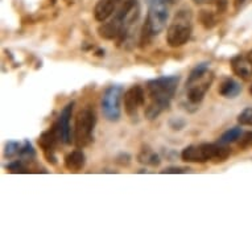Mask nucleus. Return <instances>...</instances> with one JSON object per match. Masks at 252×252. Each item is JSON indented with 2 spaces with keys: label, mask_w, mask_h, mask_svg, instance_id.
Returning <instances> with one entry per match:
<instances>
[{
  "label": "nucleus",
  "mask_w": 252,
  "mask_h": 252,
  "mask_svg": "<svg viewBox=\"0 0 252 252\" xmlns=\"http://www.w3.org/2000/svg\"><path fill=\"white\" fill-rule=\"evenodd\" d=\"M180 77L178 75H168L160 78L151 79L147 83V91L151 102L145 107V118L149 120L156 119L160 114L168 110L170 102L173 99L177 90Z\"/></svg>",
  "instance_id": "obj_1"
},
{
  "label": "nucleus",
  "mask_w": 252,
  "mask_h": 252,
  "mask_svg": "<svg viewBox=\"0 0 252 252\" xmlns=\"http://www.w3.org/2000/svg\"><path fill=\"white\" fill-rule=\"evenodd\" d=\"M170 0H153L149 5L147 20L143 27L141 44L148 42L157 34H160L165 29L168 17H169Z\"/></svg>",
  "instance_id": "obj_2"
},
{
  "label": "nucleus",
  "mask_w": 252,
  "mask_h": 252,
  "mask_svg": "<svg viewBox=\"0 0 252 252\" xmlns=\"http://www.w3.org/2000/svg\"><path fill=\"white\" fill-rule=\"evenodd\" d=\"M214 75L209 70V63L202 62L191 70L186 79V98L191 104H199L210 89Z\"/></svg>",
  "instance_id": "obj_3"
},
{
  "label": "nucleus",
  "mask_w": 252,
  "mask_h": 252,
  "mask_svg": "<svg viewBox=\"0 0 252 252\" xmlns=\"http://www.w3.org/2000/svg\"><path fill=\"white\" fill-rule=\"evenodd\" d=\"M230 156V149L223 147V144H209L203 143L198 145H189L184 148L181 153L182 160L185 162H206L214 160L222 162Z\"/></svg>",
  "instance_id": "obj_4"
},
{
  "label": "nucleus",
  "mask_w": 252,
  "mask_h": 252,
  "mask_svg": "<svg viewBox=\"0 0 252 252\" xmlns=\"http://www.w3.org/2000/svg\"><path fill=\"white\" fill-rule=\"evenodd\" d=\"M193 31L191 13L189 9H181L176 13L166 32V42L170 48H180L189 41Z\"/></svg>",
  "instance_id": "obj_5"
},
{
  "label": "nucleus",
  "mask_w": 252,
  "mask_h": 252,
  "mask_svg": "<svg viewBox=\"0 0 252 252\" xmlns=\"http://www.w3.org/2000/svg\"><path fill=\"white\" fill-rule=\"evenodd\" d=\"M95 114L90 108H83L75 118L74 143L78 148L87 147L93 141V131L95 127Z\"/></svg>",
  "instance_id": "obj_6"
},
{
  "label": "nucleus",
  "mask_w": 252,
  "mask_h": 252,
  "mask_svg": "<svg viewBox=\"0 0 252 252\" xmlns=\"http://www.w3.org/2000/svg\"><path fill=\"white\" fill-rule=\"evenodd\" d=\"M123 96V87L112 85L104 91L102 96V112L108 122H118L120 119V100Z\"/></svg>",
  "instance_id": "obj_7"
},
{
  "label": "nucleus",
  "mask_w": 252,
  "mask_h": 252,
  "mask_svg": "<svg viewBox=\"0 0 252 252\" xmlns=\"http://www.w3.org/2000/svg\"><path fill=\"white\" fill-rule=\"evenodd\" d=\"M58 139H61L58 124H54L53 127L45 132L41 133V136L38 137V145L42 149V152L45 155L46 160L52 164H56V156H54V148L57 144Z\"/></svg>",
  "instance_id": "obj_8"
},
{
  "label": "nucleus",
  "mask_w": 252,
  "mask_h": 252,
  "mask_svg": "<svg viewBox=\"0 0 252 252\" xmlns=\"http://www.w3.org/2000/svg\"><path fill=\"white\" fill-rule=\"evenodd\" d=\"M145 93L144 89L139 85L132 86L124 93V110L128 116H136L139 108L144 104Z\"/></svg>",
  "instance_id": "obj_9"
},
{
  "label": "nucleus",
  "mask_w": 252,
  "mask_h": 252,
  "mask_svg": "<svg viewBox=\"0 0 252 252\" xmlns=\"http://www.w3.org/2000/svg\"><path fill=\"white\" fill-rule=\"evenodd\" d=\"M73 107H74V102L67 103L61 111V115H60V119H58L57 123L58 129H60V135H61V141L66 145H69L71 143L70 119L71 114H73Z\"/></svg>",
  "instance_id": "obj_10"
},
{
  "label": "nucleus",
  "mask_w": 252,
  "mask_h": 252,
  "mask_svg": "<svg viewBox=\"0 0 252 252\" xmlns=\"http://www.w3.org/2000/svg\"><path fill=\"white\" fill-rule=\"evenodd\" d=\"M119 1L120 0H99L94 9V17L96 19V21L104 23L106 20H108L115 13Z\"/></svg>",
  "instance_id": "obj_11"
},
{
  "label": "nucleus",
  "mask_w": 252,
  "mask_h": 252,
  "mask_svg": "<svg viewBox=\"0 0 252 252\" xmlns=\"http://www.w3.org/2000/svg\"><path fill=\"white\" fill-rule=\"evenodd\" d=\"M124 32L123 25L120 24L119 21H116L115 19H112L108 23L104 21L103 24L98 28V33L104 40H114V38H119Z\"/></svg>",
  "instance_id": "obj_12"
},
{
  "label": "nucleus",
  "mask_w": 252,
  "mask_h": 252,
  "mask_svg": "<svg viewBox=\"0 0 252 252\" xmlns=\"http://www.w3.org/2000/svg\"><path fill=\"white\" fill-rule=\"evenodd\" d=\"M231 67L232 71L244 81H248L252 77V63L248 61L247 57L236 56L235 58H232Z\"/></svg>",
  "instance_id": "obj_13"
},
{
  "label": "nucleus",
  "mask_w": 252,
  "mask_h": 252,
  "mask_svg": "<svg viewBox=\"0 0 252 252\" xmlns=\"http://www.w3.org/2000/svg\"><path fill=\"white\" fill-rule=\"evenodd\" d=\"M85 162H86L85 153L82 151H79V149L73 151L65 157V166L70 172H79L85 166Z\"/></svg>",
  "instance_id": "obj_14"
},
{
  "label": "nucleus",
  "mask_w": 252,
  "mask_h": 252,
  "mask_svg": "<svg viewBox=\"0 0 252 252\" xmlns=\"http://www.w3.org/2000/svg\"><path fill=\"white\" fill-rule=\"evenodd\" d=\"M242 91V86L239 82H236L235 79L226 78L223 82L219 85L218 93L223 98H235L240 94Z\"/></svg>",
  "instance_id": "obj_15"
},
{
  "label": "nucleus",
  "mask_w": 252,
  "mask_h": 252,
  "mask_svg": "<svg viewBox=\"0 0 252 252\" xmlns=\"http://www.w3.org/2000/svg\"><path fill=\"white\" fill-rule=\"evenodd\" d=\"M137 158H139V161H140L141 164H145V165L151 166H158L160 165V162H161L158 155H157L156 152H153L152 149L148 148V147H145V148L141 149Z\"/></svg>",
  "instance_id": "obj_16"
},
{
  "label": "nucleus",
  "mask_w": 252,
  "mask_h": 252,
  "mask_svg": "<svg viewBox=\"0 0 252 252\" xmlns=\"http://www.w3.org/2000/svg\"><path fill=\"white\" fill-rule=\"evenodd\" d=\"M242 136V129L239 128V127H234V128L228 129V131H226V132L220 136V139H219V143L220 144H230V143H234V141H236L239 137Z\"/></svg>",
  "instance_id": "obj_17"
},
{
  "label": "nucleus",
  "mask_w": 252,
  "mask_h": 252,
  "mask_svg": "<svg viewBox=\"0 0 252 252\" xmlns=\"http://www.w3.org/2000/svg\"><path fill=\"white\" fill-rule=\"evenodd\" d=\"M19 156H20L23 160H25V161L33 160L34 156H36V152H34L33 147H32V144H31L28 140H25L24 144L21 145L20 152H19Z\"/></svg>",
  "instance_id": "obj_18"
},
{
  "label": "nucleus",
  "mask_w": 252,
  "mask_h": 252,
  "mask_svg": "<svg viewBox=\"0 0 252 252\" xmlns=\"http://www.w3.org/2000/svg\"><path fill=\"white\" fill-rule=\"evenodd\" d=\"M238 122H239L240 126L252 127V107L244 108L238 116Z\"/></svg>",
  "instance_id": "obj_19"
},
{
  "label": "nucleus",
  "mask_w": 252,
  "mask_h": 252,
  "mask_svg": "<svg viewBox=\"0 0 252 252\" xmlns=\"http://www.w3.org/2000/svg\"><path fill=\"white\" fill-rule=\"evenodd\" d=\"M20 144L17 143V141H8L7 144H5L4 148V156L7 158H12V157L17 156L19 152H20Z\"/></svg>",
  "instance_id": "obj_20"
},
{
  "label": "nucleus",
  "mask_w": 252,
  "mask_h": 252,
  "mask_svg": "<svg viewBox=\"0 0 252 252\" xmlns=\"http://www.w3.org/2000/svg\"><path fill=\"white\" fill-rule=\"evenodd\" d=\"M199 20H201L202 25L206 29H211L215 25V23H217L215 16L211 12H209V11H202L201 15H199Z\"/></svg>",
  "instance_id": "obj_21"
},
{
  "label": "nucleus",
  "mask_w": 252,
  "mask_h": 252,
  "mask_svg": "<svg viewBox=\"0 0 252 252\" xmlns=\"http://www.w3.org/2000/svg\"><path fill=\"white\" fill-rule=\"evenodd\" d=\"M5 168L8 170H11V172H13V173H17V172H25L27 170V166H25V160H16V161L13 162H9L8 165H5Z\"/></svg>",
  "instance_id": "obj_22"
},
{
  "label": "nucleus",
  "mask_w": 252,
  "mask_h": 252,
  "mask_svg": "<svg viewBox=\"0 0 252 252\" xmlns=\"http://www.w3.org/2000/svg\"><path fill=\"white\" fill-rule=\"evenodd\" d=\"M190 169H188V168H181V166H169V168H165L164 170H161V173H166V174H176V173H186V172H189Z\"/></svg>",
  "instance_id": "obj_23"
},
{
  "label": "nucleus",
  "mask_w": 252,
  "mask_h": 252,
  "mask_svg": "<svg viewBox=\"0 0 252 252\" xmlns=\"http://www.w3.org/2000/svg\"><path fill=\"white\" fill-rule=\"evenodd\" d=\"M217 5V11L219 13H223L228 7V0H214Z\"/></svg>",
  "instance_id": "obj_24"
},
{
  "label": "nucleus",
  "mask_w": 252,
  "mask_h": 252,
  "mask_svg": "<svg viewBox=\"0 0 252 252\" xmlns=\"http://www.w3.org/2000/svg\"><path fill=\"white\" fill-rule=\"evenodd\" d=\"M242 147H252V132L246 133V136L242 141Z\"/></svg>",
  "instance_id": "obj_25"
},
{
  "label": "nucleus",
  "mask_w": 252,
  "mask_h": 252,
  "mask_svg": "<svg viewBox=\"0 0 252 252\" xmlns=\"http://www.w3.org/2000/svg\"><path fill=\"white\" fill-rule=\"evenodd\" d=\"M195 4H206V3H210V1H214V0H193Z\"/></svg>",
  "instance_id": "obj_26"
},
{
  "label": "nucleus",
  "mask_w": 252,
  "mask_h": 252,
  "mask_svg": "<svg viewBox=\"0 0 252 252\" xmlns=\"http://www.w3.org/2000/svg\"><path fill=\"white\" fill-rule=\"evenodd\" d=\"M246 57H247V58H248V61H250V62H251V63H252V50H250V52H248L247 56H246Z\"/></svg>",
  "instance_id": "obj_27"
},
{
  "label": "nucleus",
  "mask_w": 252,
  "mask_h": 252,
  "mask_svg": "<svg viewBox=\"0 0 252 252\" xmlns=\"http://www.w3.org/2000/svg\"><path fill=\"white\" fill-rule=\"evenodd\" d=\"M152 1H153V0H147V3H148V4H151Z\"/></svg>",
  "instance_id": "obj_28"
},
{
  "label": "nucleus",
  "mask_w": 252,
  "mask_h": 252,
  "mask_svg": "<svg viewBox=\"0 0 252 252\" xmlns=\"http://www.w3.org/2000/svg\"><path fill=\"white\" fill-rule=\"evenodd\" d=\"M250 93H251V94H252V86H251V89H250Z\"/></svg>",
  "instance_id": "obj_29"
}]
</instances>
